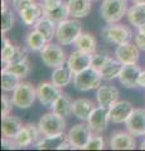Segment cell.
<instances>
[{
  "label": "cell",
  "instance_id": "1",
  "mask_svg": "<svg viewBox=\"0 0 145 151\" xmlns=\"http://www.w3.org/2000/svg\"><path fill=\"white\" fill-rule=\"evenodd\" d=\"M82 33V24L77 19H66L57 24L56 38L58 43L62 45L73 44L76 39Z\"/></svg>",
  "mask_w": 145,
  "mask_h": 151
},
{
  "label": "cell",
  "instance_id": "2",
  "mask_svg": "<svg viewBox=\"0 0 145 151\" xmlns=\"http://www.w3.org/2000/svg\"><path fill=\"white\" fill-rule=\"evenodd\" d=\"M128 13V1L126 0H104L100 8L101 18L107 23H118Z\"/></svg>",
  "mask_w": 145,
  "mask_h": 151
},
{
  "label": "cell",
  "instance_id": "3",
  "mask_svg": "<svg viewBox=\"0 0 145 151\" xmlns=\"http://www.w3.org/2000/svg\"><path fill=\"white\" fill-rule=\"evenodd\" d=\"M102 79L104 78H102L100 70H96L90 67L82 70V72L74 74L73 84L77 91L86 92V91H91V89H97L101 86Z\"/></svg>",
  "mask_w": 145,
  "mask_h": 151
},
{
  "label": "cell",
  "instance_id": "4",
  "mask_svg": "<svg viewBox=\"0 0 145 151\" xmlns=\"http://www.w3.org/2000/svg\"><path fill=\"white\" fill-rule=\"evenodd\" d=\"M38 127L43 136H57L64 134L66 122H64L63 116H59L58 113L52 111L40 117Z\"/></svg>",
  "mask_w": 145,
  "mask_h": 151
},
{
  "label": "cell",
  "instance_id": "5",
  "mask_svg": "<svg viewBox=\"0 0 145 151\" xmlns=\"http://www.w3.org/2000/svg\"><path fill=\"white\" fill-rule=\"evenodd\" d=\"M102 38L107 42V43H114V44H126L130 43L133 38V32L130 28L123 24H111L106 25L102 29Z\"/></svg>",
  "mask_w": 145,
  "mask_h": 151
},
{
  "label": "cell",
  "instance_id": "6",
  "mask_svg": "<svg viewBox=\"0 0 145 151\" xmlns=\"http://www.w3.org/2000/svg\"><path fill=\"white\" fill-rule=\"evenodd\" d=\"M37 98V89L29 82H20L13 91L12 101L14 106L19 108H29L33 106Z\"/></svg>",
  "mask_w": 145,
  "mask_h": 151
},
{
  "label": "cell",
  "instance_id": "7",
  "mask_svg": "<svg viewBox=\"0 0 145 151\" xmlns=\"http://www.w3.org/2000/svg\"><path fill=\"white\" fill-rule=\"evenodd\" d=\"M42 5L44 9V17L49 18L56 24L66 20L69 15L68 4H66L63 0H43Z\"/></svg>",
  "mask_w": 145,
  "mask_h": 151
},
{
  "label": "cell",
  "instance_id": "8",
  "mask_svg": "<svg viewBox=\"0 0 145 151\" xmlns=\"http://www.w3.org/2000/svg\"><path fill=\"white\" fill-rule=\"evenodd\" d=\"M40 57L43 63L47 67L50 68H57L63 65L66 62V54L64 50L61 48L59 45L53 44V43H47L45 47L40 50Z\"/></svg>",
  "mask_w": 145,
  "mask_h": 151
},
{
  "label": "cell",
  "instance_id": "9",
  "mask_svg": "<svg viewBox=\"0 0 145 151\" xmlns=\"http://www.w3.org/2000/svg\"><path fill=\"white\" fill-rule=\"evenodd\" d=\"M67 136L72 149H85L88 140L92 137V129L90 125L78 124L69 130Z\"/></svg>",
  "mask_w": 145,
  "mask_h": 151
},
{
  "label": "cell",
  "instance_id": "10",
  "mask_svg": "<svg viewBox=\"0 0 145 151\" xmlns=\"http://www.w3.org/2000/svg\"><path fill=\"white\" fill-rule=\"evenodd\" d=\"M134 111V106L129 101H116L109 107L110 121L114 124H124Z\"/></svg>",
  "mask_w": 145,
  "mask_h": 151
},
{
  "label": "cell",
  "instance_id": "11",
  "mask_svg": "<svg viewBox=\"0 0 145 151\" xmlns=\"http://www.w3.org/2000/svg\"><path fill=\"white\" fill-rule=\"evenodd\" d=\"M59 87H57L53 82H43L37 88V98L39 100L40 105L50 107L54 103V101L61 96Z\"/></svg>",
  "mask_w": 145,
  "mask_h": 151
},
{
  "label": "cell",
  "instance_id": "12",
  "mask_svg": "<svg viewBox=\"0 0 145 151\" xmlns=\"http://www.w3.org/2000/svg\"><path fill=\"white\" fill-rule=\"evenodd\" d=\"M141 73V68L136 63L123 64L121 72L119 76L120 83L126 88H134L139 86V77Z\"/></svg>",
  "mask_w": 145,
  "mask_h": 151
},
{
  "label": "cell",
  "instance_id": "13",
  "mask_svg": "<svg viewBox=\"0 0 145 151\" xmlns=\"http://www.w3.org/2000/svg\"><path fill=\"white\" fill-rule=\"evenodd\" d=\"M126 129L133 136H143L145 134V110L134 108L131 115L125 122Z\"/></svg>",
  "mask_w": 145,
  "mask_h": 151
},
{
  "label": "cell",
  "instance_id": "14",
  "mask_svg": "<svg viewBox=\"0 0 145 151\" xmlns=\"http://www.w3.org/2000/svg\"><path fill=\"white\" fill-rule=\"evenodd\" d=\"M91 57H92V54L86 53V52H82L79 49L72 52L68 60H67V65H68V68L72 70L73 76L79 73V72H82V70L87 69V68H90Z\"/></svg>",
  "mask_w": 145,
  "mask_h": 151
},
{
  "label": "cell",
  "instance_id": "15",
  "mask_svg": "<svg viewBox=\"0 0 145 151\" xmlns=\"http://www.w3.org/2000/svg\"><path fill=\"white\" fill-rule=\"evenodd\" d=\"M109 121H110L109 108L99 106V107H95V110L91 113L90 119H88V125L91 126L92 131L102 132L107 129Z\"/></svg>",
  "mask_w": 145,
  "mask_h": 151
},
{
  "label": "cell",
  "instance_id": "16",
  "mask_svg": "<svg viewBox=\"0 0 145 151\" xmlns=\"http://www.w3.org/2000/svg\"><path fill=\"white\" fill-rule=\"evenodd\" d=\"M115 55L123 64L136 63L139 59V55H140L139 47L136 44H131V43L120 44L115 49Z\"/></svg>",
  "mask_w": 145,
  "mask_h": 151
},
{
  "label": "cell",
  "instance_id": "17",
  "mask_svg": "<svg viewBox=\"0 0 145 151\" xmlns=\"http://www.w3.org/2000/svg\"><path fill=\"white\" fill-rule=\"evenodd\" d=\"M135 145V140L130 132L126 134L124 131H118L111 135L110 146L112 150H134Z\"/></svg>",
  "mask_w": 145,
  "mask_h": 151
},
{
  "label": "cell",
  "instance_id": "18",
  "mask_svg": "<svg viewBox=\"0 0 145 151\" xmlns=\"http://www.w3.org/2000/svg\"><path fill=\"white\" fill-rule=\"evenodd\" d=\"M120 92L119 89L114 87V86H100L97 88V102H99V106L106 107L109 108L112 103H115L119 100Z\"/></svg>",
  "mask_w": 145,
  "mask_h": 151
},
{
  "label": "cell",
  "instance_id": "19",
  "mask_svg": "<svg viewBox=\"0 0 145 151\" xmlns=\"http://www.w3.org/2000/svg\"><path fill=\"white\" fill-rule=\"evenodd\" d=\"M19 14H20L23 23H24L25 25L30 27V25H34L42 17H44V9H43V5H42V4L34 3L28 8L23 9Z\"/></svg>",
  "mask_w": 145,
  "mask_h": 151
},
{
  "label": "cell",
  "instance_id": "20",
  "mask_svg": "<svg viewBox=\"0 0 145 151\" xmlns=\"http://www.w3.org/2000/svg\"><path fill=\"white\" fill-rule=\"evenodd\" d=\"M95 110L93 102L87 98H78V100L73 101L72 105V113L77 119L82 120V121H88L91 113Z\"/></svg>",
  "mask_w": 145,
  "mask_h": 151
},
{
  "label": "cell",
  "instance_id": "21",
  "mask_svg": "<svg viewBox=\"0 0 145 151\" xmlns=\"http://www.w3.org/2000/svg\"><path fill=\"white\" fill-rule=\"evenodd\" d=\"M22 121L15 116H5L3 117V124H1V132L3 137L6 139H14L17 134L22 130Z\"/></svg>",
  "mask_w": 145,
  "mask_h": 151
},
{
  "label": "cell",
  "instance_id": "22",
  "mask_svg": "<svg viewBox=\"0 0 145 151\" xmlns=\"http://www.w3.org/2000/svg\"><path fill=\"white\" fill-rule=\"evenodd\" d=\"M69 15L73 18H85L91 12V0H68Z\"/></svg>",
  "mask_w": 145,
  "mask_h": 151
},
{
  "label": "cell",
  "instance_id": "23",
  "mask_svg": "<svg viewBox=\"0 0 145 151\" xmlns=\"http://www.w3.org/2000/svg\"><path fill=\"white\" fill-rule=\"evenodd\" d=\"M121 68H123V63L118 59L114 58H109L107 62L104 64V67L100 69V73L102 76V78L106 79V81H111V79L119 78Z\"/></svg>",
  "mask_w": 145,
  "mask_h": 151
},
{
  "label": "cell",
  "instance_id": "24",
  "mask_svg": "<svg viewBox=\"0 0 145 151\" xmlns=\"http://www.w3.org/2000/svg\"><path fill=\"white\" fill-rule=\"evenodd\" d=\"M72 70L64 65H61V67L54 68L53 73H52V82L56 84L57 87L62 88V87H66L68 86L72 81Z\"/></svg>",
  "mask_w": 145,
  "mask_h": 151
},
{
  "label": "cell",
  "instance_id": "25",
  "mask_svg": "<svg viewBox=\"0 0 145 151\" xmlns=\"http://www.w3.org/2000/svg\"><path fill=\"white\" fill-rule=\"evenodd\" d=\"M72 105H73V102L71 100V97L66 93H61V96L54 101V103L50 106V108H52L53 112L58 113L59 116L66 117L72 112Z\"/></svg>",
  "mask_w": 145,
  "mask_h": 151
},
{
  "label": "cell",
  "instance_id": "26",
  "mask_svg": "<svg viewBox=\"0 0 145 151\" xmlns=\"http://www.w3.org/2000/svg\"><path fill=\"white\" fill-rule=\"evenodd\" d=\"M68 140V136L64 134H61L57 136H44L43 139L39 140V142L37 144L35 147L38 150H58L59 146L62 145L64 141Z\"/></svg>",
  "mask_w": 145,
  "mask_h": 151
},
{
  "label": "cell",
  "instance_id": "27",
  "mask_svg": "<svg viewBox=\"0 0 145 151\" xmlns=\"http://www.w3.org/2000/svg\"><path fill=\"white\" fill-rule=\"evenodd\" d=\"M128 20L134 27H141L145 24V4H135L126 13Z\"/></svg>",
  "mask_w": 145,
  "mask_h": 151
},
{
  "label": "cell",
  "instance_id": "28",
  "mask_svg": "<svg viewBox=\"0 0 145 151\" xmlns=\"http://www.w3.org/2000/svg\"><path fill=\"white\" fill-rule=\"evenodd\" d=\"M34 29L40 32L45 37V39L48 42H50L52 38L56 35V29H57V28H56V23L50 20L49 18L42 17L34 24Z\"/></svg>",
  "mask_w": 145,
  "mask_h": 151
},
{
  "label": "cell",
  "instance_id": "29",
  "mask_svg": "<svg viewBox=\"0 0 145 151\" xmlns=\"http://www.w3.org/2000/svg\"><path fill=\"white\" fill-rule=\"evenodd\" d=\"M77 49L82 50V52H86V53H90L92 54L96 49V39L95 37L88 34V33H81L79 37L74 42Z\"/></svg>",
  "mask_w": 145,
  "mask_h": 151
},
{
  "label": "cell",
  "instance_id": "30",
  "mask_svg": "<svg viewBox=\"0 0 145 151\" xmlns=\"http://www.w3.org/2000/svg\"><path fill=\"white\" fill-rule=\"evenodd\" d=\"M47 43H48V40L45 39V37L37 29H33L27 35V45L34 52L42 50Z\"/></svg>",
  "mask_w": 145,
  "mask_h": 151
},
{
  "label": "cell",
  "instance_id": "31",
  "mask_svg": "<svg viewBox=\"0 0 145 151\" xmlns=\"http://www.w3.org/2000/svg\"><path fill=\"white\" fill-rule=\"evenodd\" d=\"M19 83H20V78L18 76L8 72L5 69L1 70V88L5 92L14 91Z\"/></svg>",
  "mask_w": 145,
  "mask_h": 151
},
{
  "label": "cell",
  "instance_id": "32",
  "mask_svg": "<svg viewBox=\"0 0 145 151\" xmlns=\"http://www.w3.org/2000/svg\"><path fill=\"white\" fill-rule=\"evenodd\" d=\"M4 69L13 73V74L18 76L19 78H25L30 72V65H29V63H28V60H25V62H20V63L5 64Z\"/></svg>",
  "mask_w": 145,
  "mask_h": 151
},
{
  "label": "cell",
  "instance_id": "33",
  "mask_svg": "<svg viewBox=\"0 0 145 151\" xmlns=\"http://www.w3.org/2000/svg\"><path fill=\"white\" fill-rule=\"evenodd\" d=\"M14 25V15L13 12L8 8L1 9V32L3 34H5L13 28Z\"/></svg>",
  "mask_w": 145,
  "mask_h": 151
},
{
  "label": "cell",
  "instance_id": "34",
  "mask_svg": "<svg viewBox=\"0 0 145 151\" xmlns=\"http://www.w3.org/2000/svg\"><path fill=\"white\" fill-rule=\"evenodd\" d=\"M14 52H15V45H14L13 43L9 39H4L3 40V49H1V60L3 63H8L9 60H10V58L13 57Z\"/></svg>",
  "mask_w": 145,
  "mask_h": 151
},
{
  "label": "cell",
  "instance_id": "35",
  "mask_svg": "<svg viewBox=\"0 0 145 151\" xmlns=\"http://www.w3.org/2000/svg\"><path fill=\"white\" fill-rule=\"evenodd\" d=\"M28 60V52L25 48L22 47H15V52H14L13 57L6 64H13V63H20V62H25Z\"/></svg>",
  "mask_w": 145,
  "mask_h": 151
},
{
  "label": "cell",
  "instance_id": "36",
  "mask_svg": "<svg viewBox=\"0 0 145 151\" xmlns=\"http://www.w3.org/2000/svg\"><path fill=\"white\" fill-rule=\"evenodd\" d=\"M110 57H107L105 54H100V53H96L93 54L92 53V57H91V65L90 67L96 69V70H100L102 67H104V64L107 62V59H109Z\"/></svg>",
  "mask_w": 145,
  "mask_h": 151
},
{
  "label": "cell",
  "instance_id": "37",
  "mask_svg": "<svg viewBox=\"0 0 145 151\" xmlns=\"http://www.w3.org/2000/svg\"><path fill=\"white\" fill-rule=\"evenodd\" d=\"M104 146H105V141L102 136H92L88 140V142L83 150H102Z\"/></svg>",
  "mask_w": 145,
  "mask_h": 151
},
{
  "label": "cell",
  "instance_id": "38",
  "mask_svg": "<svg viewBox=\"0 0 145 151\" xmlns=\"http://www.w3.org/2000/svg\"><path fill=\"white\" fill-rule=\"evenodd\" d=\"M13 105L14 103L12 101V98H9L6 94H3V97H1V117H5L10 113Z\"/></svg>",
  "mask_w": 145,
  "mask_h": 151
},
{
  "label": "cell",
  "instance_id": "39",
  "mask_svg": "<svg viewBox=\"0 0 145 151\" xmlns=\"http://www.w3.org/2000/svg\"><path fill=\"white\" fill-rule=\"evenodd\" d=\"M34 3H35L34 0H13V5H14V8H15L19 13L23 10V9L28 8L29 5H32V4H34Z\"/></svg>",
  "mask_w": 145,
  "mask_h": 151
},
{
  "label": "cell",
  "instance_id": "40",
  "mask_svg": "<svg viewBox=\"0 0 145 151\" xmlns=\"http://www.w3.org/2000/svg\"><path fill=\"white\" fill-rule=\"evenodd\" d=\"M1 147L3 149H10V150H13V149H17L18 145H17L15 141H14V139L3 137V140H1Z\"/></svg>",
  "mask_w": 145,
  "mask_h": 151
},
{
  "label": "cell",
  "instance_id": "41",
  "mask_svg": "<svg viewBox=\"0 0 145 151\" xmlns=\"http://www.w3.org/2000/svg\"><path fill=\"white\" fill-rule=\"evenodd\" d=\"M135 44L139 47V49L145 50V34L138 33V34L135 35Z\"/></svg>",
  "mask_w": 145,
  "mask_h": 151
},
{
  "label": "cell",
  "instance_id": "42",
  "mask_svg": "<svg viewBox=\"0 0 145 151\" xmlns=\"http://www.w3.org/2000/svg\"><path fill=\"white\" fill-rule=\"evenodd\" d=\"M139 86L145 88V70H141V73H140V77H139Z\"/></svg>",
  "mask_w": 145,
  "mask_h": 151
},
{
  "label": "cell",
  "instance_id": "43",
  "mask_svg": "<svg viewBox=\"0 0 145 151\" xmlns=\"http://www.w3.org/2000/svg\"><path fill=\"white\" fill-rule=\"evenodd\" d=\"M138 29H139V33H143V34H145V24H143L141 27H139Z\"/></svg>",
  "mask_w": 145,
  "mask_h": 151
},
{
  "label": "cell",
  "instance_id": "44",
  "mask_svg": "<svg viewBox=\"0 0 145 151\" xmlns=\"http://www.w3.org/2000/svg\"><path fill=\"white\" fill-rule=\"evenodd\" d=\"M134 4H145V0H133Z\"/></svg>",
  "mask_w": 145,
  "mask_h": 151
},
{
  "label": "cell",
  "instance_id": "45",
  "mask_svg": "<svg viewBox=\"0 0 145 151\" xmlns=\"http://www.w3.org/2000/svg\"><path fill=\"white\" fill-rule=\"evenodd\" d=\"M140 147H141L143 150H145V140H144L143 142H141V146H140Z\"/></svg>",
  "mask_w": 145,
  "mask_h": 151
},
{
  "label": "cell",
  "instance_id": "46",
  "mask_svg": "<svg viewBox=\"0 0 145 151\" xmlns=\"http://www.w3.org/2000/svg\"><path fill=\"white\" fill-rule=\"evenodd\" d=\"M143 136H144V137H145V134H144V135H143Z\"/></svg>",
  "mask_w": 145,
  "mask_h": 151
}]
</instances>
